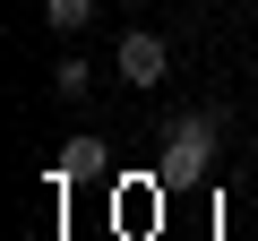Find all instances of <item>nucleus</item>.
Instances as JSON below:
<instances>
[{
    "instance_id": "5",
    "label": "nucleus",
    "mask_w": 258,
    "mask_h": 241,
    "mask_svg": "<svg viewBox=\"0 0 258 241\" xmlns=\"http://www.w3.org/2000/svg\"><path fill=\"white\" fill-rule=\"evenodd\" d=\"M86 86H95V69H86V61H60V69H52V95H60V103H78Z\"/></svg>"
},
{
    "instance_id": "4",
    "label": "nucleus",
    "mask_w": 258,
    "mask_h": 241,
    "mask_svg": "<svg viewBox=\"0 0 258 241\" xmlns=\"http://www.w3.org/2000/svg\"><path fill=\"white\" fill-rule=\"evenodd\" d=\"M43 18H52V35H78L95 18V0H43Z\"/></svg>"
},
{
    "instance_id": "3",
    "label": "nucleus",
    "mask_w": 258,
    "mask_h": 241,
    "mask_svg": "<svg viewBox=\"0 0 258 241\" xmlns=\"http://www.w3.org/2000/svg\"><path fill=\"white\" fill-rule=\"evenodd\" d=\"M112 155H103V138H69L60 147V164H52V190H69V181H95Z\"/></svg>"
},
{
    "instance_id": "1",
    "label": "nucleus",
    "mask_w": 258,
    "mask_h": 241,
    "mask_svg": "<svg viewBox=\"0 0 258 241\" xmlns=\"http://www.w3.org/2000/svg\"><path fill=\"white\" fill-rule=\"evenodd\" d=\"M207 172H215V112H181V120H164L155 181H164V190H198Z\"/></svg>"
},
{
    "instance_id": "2",
    "label": "nucleus",
    "mask_w": 258,
    "mask_h": 241,
    "mask_svg": "<svg viewBox=\"0 0 258 241\" xmlns=\"http://www.w3.org/2000/svg\"><path fill=\"white\" fill-rule=\"evenodd\" d=\"M112 69H120L129 86H155V78L172 69V43H164V35H147V26H129V35L112 43Z\"/></svg>"
}]
</instances>
